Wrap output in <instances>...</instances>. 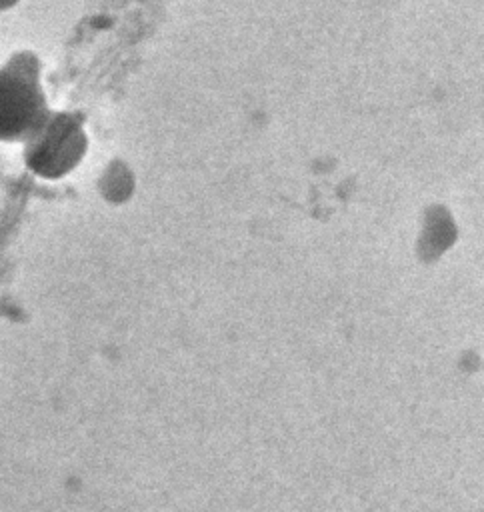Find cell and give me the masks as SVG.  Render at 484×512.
Returning <instances> with one entry per match:
<instances>
[{"instance_id": "1", "label": "cell", "mask_w": 484, "mask_h": 512, "mask_svg": "<svg viewBox=\"0 0 484 512\" xmlns=\"http://www.w3.org/2000/svg\"><path fill=\"white\" fill-rule=\"evenodd\" d=\"M50 106L42 64L30 50L14 52L0 66V142H26Z\"/></svg>"}, {"instance_id": "2", "label": "cell", "mask_w": 484, "mask_h": 512, "mask_svg": "<svg viewBox=\"0 0 484 512\" xmlns=\"http://www.w3.org/2000/svg\"><path fill=\"white\" fill-rule=\"evenodd\" d=\"M86 150L88 134L82 120L72 112L50 110L24 142V160L36 176L58 180L78 168Z\"/></svg>"}, {"instance_id": "3", "label": "cell", "mask_w": 484, "mask_h": 512, "mask_svg": "<svg viewBox=\"0 0 484 512\" xmlns=\"http://www.w3.org/2000/svg\"><path fill=\"white\" fill-rule=\"evenodd\" d=\"M20 0H0V10H8L12 6H16Z\"/></svg>"}]
</instances>
